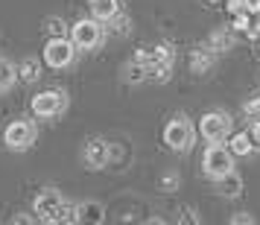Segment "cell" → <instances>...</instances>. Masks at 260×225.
<instances>
[{"label":"cell","mask_w":260,"mask_h":225,"mask_svg":"<svg viewBox=\"0 0 260 225\" xmlns=\"http://www.w3.org/2000/svg\"><path fill=\"white\" fill-rule=\"evenodd\" d=\"M32 213L38 222H73V205L56 187H44L32 199Z\"/></svg>","instance_id":"cell-1"},{"label":"cell","mask_w":260,"mask_h":225,"mask_svg":"<svg viewBox=\"0 0 260 225\" xmlns=\"http://www.w3.org/2000/svg\"><path fill=\"white\" fill-rule=\"evenodd\" d=\"M29 111L32 117L38 120H53V117H61L68 111V94L61 88H47V91H38L29 103Z\"/></svg>","instance_id":"cell-2"},{"label":"cell","mask_w":260,"mask_h":225,"mask_svg":"<svg viewBox=\"0 0 260 225\" xmlns=\"http://www.w3.org/2000/svg\"><path fill=\"white\" fill-rule=\"evenodd\" d=\"M103 38H106V24L96 21L94 15L91 18H82L71 26V41L76 44V50H100L103 47Z\"/></svg>","instance_id":"cell-3"},{"label":"cell","mask_w":260,"mask_h":225,"mask_svg":"<svg viewBox=\"0 0 260 225\" xmlns=\"http://www.w3.org/2000/svg\"><path fill=\"white\" fill-rule=\"evenodd\" d=\"M164 143L170 146V149H176V152L193 149V143H196V129H193L190 117L176 114V117L170 120V123L164 126Z\"/></svg>","instance_id":"cell-4"},{"label":"cell","mask_w":260,"mask_h":225,"mask_svg":"<svg viewBox=\"0 0 260 225\" xmlns=\"http://www.w3.org/2000/svg\"><path fill=\"white\" fill-rule=\"evenodd\" d=\"M234 170V152L222 146V143H211L205 152H202V173L208 178H222L225 173H231Z\"/></svg>","instance_id":"cell-5"},{"label":"cell","mask_w":260,"mask_h":225,"mask_svg":"<svg viewBox=\"0 0 260 225\" xmlns=\"http://www.w3.org/2000/svg\"><path fill=\"white\" fill-rule=\"evenodd\" d=\"M36 123L26 117H18L12 120L6 129H3V143H6V149H12V152H26L32 143H36Z\"/></svg>","instance_id":"cell-6"},{"label":"cell","mask_w":260,"mask_h":225,"mask_svg":"<svg viewBox=\"0 0 260 225\" xmlns=\"http://www.w3.org/2000/svg\"><path fill=\"white\" fill-rule=\"evenodd\" d=\"M76 44L71 41V36H61V38H50L44 44V65L53 68V71H64L71 68L73 59H76Z\"/></svg>","instance_id":"cell-7"},{"label":"cell","mask_w":260,"mask_h":225,"mask_svg":"<svg viewBox=\"0 0 260 225\" xmlns=\"http://www.w3.org/2000/svg\"><path fill=\"white\" fill-rule=\"evenodd\" d=\"M208 143H222L231 138V117L225 111H205L196 129Z\"/></svg>","instance_id":"cell-8"},{"label":"cell","mask_w":260,"mask_h":225,"mask_svg":"<svg viewBox=\"0 0 260 225\" xmlns=\"http://www.w3.org/2000/svg\"><path fill=\"white\" fill-rule=\"evenodd\" d=\"M111 161V143L106 138H88L82 146V164L88 170H106Z\"/></svg>","instance_id":"cell-9"},{"label":"cell","mask_w":260,"mask_h":225,"mask_svg":"<svg viewBox=\"0 0 260 225\" xmlns=\"http://www.w3.org/2000/svg\"><path fill=\"white\" fill-rule=\"evenodd\" d=\"M73 222L79 225H103L106 222V205L96 199H85L73 205Z\"/></svg>","instance_id":"cell-10"},{"label":"cell","mask_w":260,"mask_h":225,"mask_svg":"<svg viewBox=\"0 0 260 225\" xmlns=\"http://www.w3.org/2000/svg\"><path fill=\"white\" fill-rule=\"evenodd\" d=\"M213 61H216V50L211 44H202V47L193 50V56H190V68L196 73H208L213 68Z\"/></svg>","instance_id":"cell-11"},{"label":"cell","mask_w":260,"mask_h":225,"mask_svg":"<svg viewBox=\"0 0 260 225\" xmlns=\"http://www.w3.org/2000/svg\"><path fill=\"white\" fill-rule=\"evenodd\" d=\"M88 6H91V15H94L96 21H103V24H108L114 15L123 12L120 0H88Z\"/></svg>","instance_id":"cell-12"},{"label":"cell","mask_w":260,"mask_h":225,"mask_svg":"<svg viewBox=\"0 0 260 225\" xmlns=\"http://www.w3.org/2000/svg\"><path fill=\"white\" fill-rule=\"evenodd\" d=\"M216 190L222 193L225 199H237V196L243 193V178H240V173L231 170V173H225L222 178H216Z\"/></svg>","instance_id":"cell-13"},{"label":"cell","mask_w":260,"mask_h":225,"mask_svg":"<svg viewBox=\"0 0 260 225\" xmlns=\"http://www.w3.org/2000/svg\"><path fill=\"white\" fill-rule=\"evenodd\" d=\"M18 79L21 82H38L41 79V59H36V56H29V59H24L21 65H18Z\"/></svg>","instance_id":"cell-14"},{"label":"cell","mask_w":260,"mask_h":225,"mask_svg":"<svg viewBox=\"0 0 260 225\" xmlns=\"http://www.w3.org/2000/svg\"><path fill=\"white\" fill-rule=\"evenodd\" d=\"M228 149L234 152V158L240 155H251V149H254V138H251V132H237V135H231V143H228Z\"/></svg>","instance_id":"cell-15"},{"label":"cell","mask_w":260,"mask_h":225,"mask_svg":"<svg viewBox=\"0 0 260 225\" xmlns=\"http://www.w3.org/2000/svg\"><path fill=\"white\" fill-rule=\"evenodd\" d=\"M234 41H237V38H234V26H228V29H216L208 44H211L216 53H225V50L234 47Z\"/></svg>","instance_id":"cell-16"},{"label":"cell","mask_w":260,"mask_h":225,"mask_svg":"<svg viewBox=\"0 0 260 225\" xmlns=\"http://www.w3.org/2000/svg\"><path fill=\"white\" fill-rule=\"evenodd\" d=\"M15 79H18V68H15L9 59L0 56V94H6V91L15 85Z\"/></svg>","instance_id":"cell-17"},{"label":"cell","mask_w":260,"mask_h":225,"mask_svg":"<svg viewBox=\"0 0 260 225\" xmlns=\"http://www.w3.org/2000/svg\"><path fill=\"white\" fill-rule=\"evenodd\" d=\"M123 79H126V82H132V85H135V82L141 85V82H146L149 76H146V68H143L141 61H135V59H132L129 65L123 68Z\"/></svg>","instance_id":"cell-18"},{"label":"cell","mask_w":260,"mask_h":225,"mask_svg":"<svg viewBox=\"0 0 260 225\" xmlns=\"http://www.w3.org/2000/svg\"><path fill=\"white\" fill-rule=\"evenodd\" d=\"M44 33H47L50 38H61V36H71V33H68V24L61 21L59 15H50V18H44Z\"/></svg>","instance_id":"cell-19"},{"label":"cell","mask_w":260,"mask_h":225,"mask_svg":"<svg viewBox=\"0 0 260 225\" xmlns=\"http://www.w3.org/2000/svg\"><path fill=\"white\" fill-rule=\"evenodd\" d=\"M129 29H132V21H129V15H123V12L108 21V33H114V36H129Z\"/></svg>","instance_id":"cell-20"},{"label":"cell","mask_w":260,"mask_h":225,"mask_svg":"<svg viewBox=\"0 0 260 225\" xmlns=\"http://www.w3.org/2000/svg\"><path fill=\"white\" fill-rule=\"evenodd\" d=\"M158 190H164V193H176L178 190V173H164V176L158 178Z\"/></svg>","instance_id":"cell-21"},{"label":"cell","mask_w":260,"mask_h":225,"mask_svg":"<svg viewBox=\"0 0 260 225\" xmlns=\"http://www.w3.org/2000/svg\"><path fill=\"white\" fill-rule=\"evenodd\" d=\"M243 111H246V117H248V120H260V94H257V97H251L246 106H243Z\"/></svg>","instance_id":"cell-22"},{"label":"cell","mask_w":260,"mask_h":225,"mask_svg":"<svg viewBox=\"0 0 260 225\" xmlns=\"http://www.w3.org/2000/svg\"><path fill=\"white\" fill-rule=\"evenodd\" d=\"M178 222H181V225H184V222H190V225H199L196 208H181V216H178Z\"/></svg>","instance_id":"cell-23"},{"label":"cell","mask_w":260,"mask_h":225,"mask_svg":"<svg viewBox=\"0 0 260 225\" xmlns=\"http://www.w3.org/2000/svg\"><path fill=\"white\" fill-rule=\"evenodd\" d=\"M231 225H254V216H251V213H246V211H240V213H234V216H231Z\"/></svg>","instance_id":"cell-24"},{"label":"cell","mask_w":260,"mask_h":225,"mask_svg":"<svg viewBox=\"0 0 260 225\" xmlns=\"http://www.w3.org/2000/svg\"><path fill=\"white\" fill-rule=\"evenodd\" d=\"M248 6H246V0H228V12L231 15H240V12H246Z\"/></svg>","instance_id":"cell-25"},{"label":"cell","mask_w":260,"mask_h":225,"mask_svg":"<svg viewBox=\"0 0 260 225\" xmlns=\"http://www.w3.org/2000/svg\"><path fill=\"white\" fill-rule=\"evenodd\" d=\"M251 138H254V146H260V120H251Z\"/></svg>","instance_id":"cell-26"},{"label":"cell","mask_w":260,"mask_h":225,"mask_svg":"<svg viewBox=\"0 0 260 225\" xmlns=\"http://www.w3.org/2000/svg\"><path fill=\"white\" fill-rule=\"evenodd\" d=\"M12 222H15V225H26V222H32V216H26V213H18Z\"/></svg>","instance_id":"cell-27"},{"label":"cell","mask_w":260,"mask_h":225,"mask_svg":"<svg viewBox=\"0 0 260 225\" xmlns=\"http://www.w3.org/2000/svg\"><path fill=\"white\" fill-rule=\"evenodd\" d=\"M208 3H219V0H208Z\"/></svg>","instance_id":"cell-28"}]
</instances>
